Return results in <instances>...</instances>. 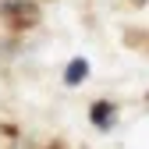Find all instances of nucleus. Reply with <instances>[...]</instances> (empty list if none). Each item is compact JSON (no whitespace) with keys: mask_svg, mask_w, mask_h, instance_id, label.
<instances>
[{"mask_svg":"<svg viewBox=\"0 0 149 149\" xmlns=\"http://www.w3.org/2000/svg\"><path fill=\"white\" fill-rule=\"evenodd\" d=\"M85 74H89V61H85V57H74V61L68 64V71H64V82H68V85H82Z\"/></svg>","mask_w":149,"mask_h":149,"instance_id":"1","label":"nucleus"},{"mask_svg":"<svg viewBox=\"0 0 149 149\" xmlns=\"http://www.w3.org/2000/svg\"><path fill=\"white\" fill-rule=\"evenodd\" d=\"M92 124L110 128V124H114V107H110V103H96V107H92Z\"/></svg>","mask_w":149,"mask_h":149,"instance_id":"2","label":"nucleus"},{"mask_svg":"<svg viewBox=\"0 0 149 149\" xmlns=\"http://www.w3.org/2000/svg\"><path fill=\"white\" fill-rule=\"evenodd\" d=\"M4 11H7V14H22L29 25H36V7H32V4H4Z\"/></svg>","mask_w":149,"mask_h":149,"instance_id":"3","label":"nucleus"}]
</instances>
